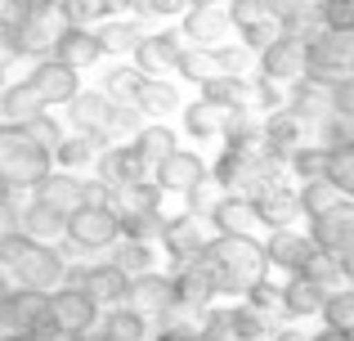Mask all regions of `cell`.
Returning a JSON list of instances; mask_svg holds the SVG:
<instances>
[{"instance_id":"f546056e","label":"cell","mask_w":354,"mask_h":341,"mask_svg":"<svg viewBox=\"0 0 354 341\" xmlns=\"http://www.w3.org/2000/svg\"><path fill=\"white\" fill-rule=\"evenodd\" d=\"M99 149H104L99 135L72 131V135H63V140H59V149L50 153V162L59 171H90V167H95V158H99Z\"/></svg>"},{"instance_id":"7bdbcfd3","label":"cell","mask_w":354,"mask_h":341,"mask_svg":"<svg viewBox=\"0 0 354 341\" xmlns=\"http://www.w3.org/2000/svg\"><path fill=\"white\" fill-rule=\"evenodd\" d=\"M139 81H144V72H139L135 63H117V68L104 77V86H99V90L108 95V104H135Z\"/></svg>"},{"instance_id":"e7e4bbea","label":"cell","mask_w":354,"mask_h":341,"mask_svg":"<svg viewBox=\"0 0 354 341\" xmlns=\"http://www.w3.org/2000/svg\"><path fill=\"white\" fill-rule=\"evenodd\" d=\"M350 140H354V122H350Z\"/></svg>"},{"instance_id":"6f0895ef","label":"cell","mask_w":354,"mask_h":341,"mask_svg":"<svg viewBox=\"0 0 354 341\" xmlns=\"http://www.w3.org/2000/svg\"><path fill=\"white\" fill-rule=\"evenodd\" d=\"M135 18H180L189 9V0H130Z\"/></svg>"},{"instance_id":"5bb4252c","label":"cell","mask_w":354,"mask_h":341,"mask_svg":"<svg viewBox=\"0 0 354 341\" xmlns=\"http://www.w3.org/2000/svg\"><path fill=\"white\" fill-rule=\"evenodd\" d=\"M207 238H211L207 216L180 211V216H171L166 229H162V252H166V261H175V265L180 261H198L202 247H207Z\"/></svg>"},{"instance_id":"8992f818","label":"cell","mask_w":354,"mask_h":341,"mask_svg":"<svg viewBox=\"0 0 354 341\" xmlns=\"http://www.w3.org/2000/svg\"><path fill=\"white\" fill-rule=\"evenodd\" d=\"M36 202H45V207H54L59 216H72L77 207H86V202H104V184L99 180H81V171H59L50 167L41 175V180L32 184Z\"/></svg>"},{"instance_id":"ab89813d","label":"cell","mask_w":354,"mask_h":341,"mask_svg":"<svg viewBox=\"0 0 354 341\" xmlns=\"http://www.w3.org/2000/svg\"><path fill=\"white\" fill-rule=\"evenodd\" d=\"M104 337H117V341H135V337H148V315H139L130 301L121 306H108V315L99 319Z\"/></svg>"},{"instance_id":"44dd1931","label":"cell","mask_w":354,"mask_h":341,"mask_svg":"<svg viewBox=\"0 0 354 341\" xmlns=\"http://www.w3.org/2000/svg\"><path fill=\"white\" fill-rule=\"evenodd\" d=\"M153 175H157V189L180 193L184 198L198 180H207V162H202L193 149H175V153H166V158L153 167Z\"/></svg>"},{"instance_id":"74e56055","label":"cell","mask_w":354,"mask_h":341,"mask_svg":"<svg viewBox=\"0 0 354 341\" xmlns=\"http://www.w3.org/2000/svg\"><path fill=\"white\" fill-rule=\"evenodd\" d=\"M180 77H189L193 86H202V81H211L216 72H225V63H220V50L216 45H184L180 50Z\"/></svg>"},{"instance_id":"7402d4cb","label":"cell","mask_w":354,"mask_h":341,"mask_svg":"<svg viewBox=\"0 0 354 341\" xmlns=\"http://www.w3.org/2000/svg\"><path fill=\"white\" fill-rule=\"evenodd\" d=\"M260 243H265L269 270H287V274H292L296 265L310 256V247H314L310 234H305V229H296V225H274L265 238H260Z\"/></svg>"},{"instance_id":"9c48e42d","label":"cell","mask_w":354,"mask_h":341,"mask_svg":"<svg viewBox=\"0 0 354 341\" xmlns=\"http://www.w3.org/2000/svg\"><path fill=\"white\" fill-rule=\"evenodd\" d=\"M63 238H68L72 247H81V252H104V247H113L121 238V225L104 202H86V207H77L68 216Z\"/></svg>"},{"instance_id":"f5cc1de1","label":"cell","mask_w":354,"mask_h":341,"mask_svg":"<svg viewBox=\"0 0 354 341\" xmlns=\"http://www.w3.org/2000/svg\"><path fill=\"white\" fill-rule=\"evenodd\" d=\"M234 333L238 337H269L274 333V319H265L251 301H238L234 306Z\"/></svg>"},{"instance_id":"52a82bcc","label":"cell","mask_w":354,"mask_h":341,"mask_svg":"<svg viewBox=\"0 0 354 341\" xmlns=\"http://www.w3.org/2000/svg\"><path fill=\"white\" fill-rule=\"evenodd\" d=\"M0 333H23V337H54L45 324V292L36 288H5L0 292Z\"/></svg>"},{"instance_id":"60d3db41","label":"cell","mask_w":354,"mask_h":341,"mask_svg":"<svg viewBox=\"0 0 354 341\" xmlns=\"http://www.w3.org/2000/svg\"><path fill=\"white\" fill-rule=\"evenodd\" d=\"M139 122H144V113H139L135 104H113L104 117V126H99V140L104 144H130V135L139 131Z\"/></svg>"},{"instance_id":"816d5d0a","label":"cell","mask_w":354,"mask_h":341,"mask_svg":"<svg viewBox=\"0 0 354 341\" xmlns=\"http://www.w3.org/2000/svg\"><path fill=\"white\" fill-rule=\"evenodd\" d=\"M198 337H238L234 333V306H202L198 310Z\"/></svg>"},{"instance_id":"d4e9b609","label":"cell","mask_w":354,"mask_h":341,"mask_svg":"<svg viewBox=\"0 0 354 341\" xmlns=\"http://www.w3.org/2000/svg\"><path fill=\"white\" fill-rule=\"evenodd\" d=\"M287 108H292L301 122H314L319 126L323 117H332V81H319V77H296L292 81V95H287Z\"/></svg>"},{"instance_id":"f907efd6","label":"cell","mask_w":354,"mask_h":341,"mask_svg":"<svg viewBox=\"0 0 354 341\" xmlns=\"http://www.w3.org/2000/svg\"><path fill=\"white\" fill-rule=\"evenodd\" d=\"M314 14L328 32H354V0H314Z\"/></svg>"},{"instance_id":"c3c4849f","label":"cell","mask_w":354,"mask_h":341,"mask_svg":"<svg viewBox=\"0 0 354 341\" xmlns=\"http://www.w3.org/2000/svg\"><path fill=\"white\" fill-rule=\"evenodd\" d=\"M296 270L310 274V279L323 283V288H337V283H346V279H341V261H337V256H328V252H319V247H310V256H305Z\"/></svg>"},{"instance_id":"f35d334b","label":"cell","mask_w":354,"mask_h":341,"mask_svg":"<svg viewBox=\"0 0 354 341\" xmlns=\"http://www.w3.org/2000/svg\"><path fill=\"white\" fill-rule=\"evenodd\" d=\"M346 198V193L337 189V184L328 180V175H314V180H301V189H296V202H301V216H323V211H332L337 202Z\"/></svg>"},{"instance_id":"4fadbf2b","label":"cell","mask_w":354,"mask_h":341,"mask_svg":"<svg viewBox=\"0 0 354 341\" xmlns=\"http://www.w3.org/2000/svg\"><path fill=\"white\" fill-rule=\"evenodd\" d=\"M207 225L216 229V234H251V238H265L269 234L265 216L256 211V202H251L247 193H220V202L211 207Z\"/></svg>"},{"instance_id":"f6af8a7d","label":"cell","mask_w":354,"mask_h":341,"mask_svg":"<svg viewBox=\"0 0 354 341\" xmlns=\"http://www.w3.org/2000/svg\"><path fill=\"white\" fill-rule=\"evenodd\" d=\"M323 175H328L346 198H354V140L332 144V149H328V171H323Z\"/></svg>"},{"instance_id":"6da1fadb","label":"cell","mask_w":354,"mask_h":341,"mask_svg":"<svg viewBox=\"0 0 354 341\" xmlns=\"http://www.w3.org/2000/svg\"><path fill=\"white\" fill-rule=\"evenodd\" d=\"M198 261L207 265L216 292H229V297H242L251 283L269 279L265 243H260V238H251V234H211Z\"/></svg>"},{"instance_id":"ffe728a7","label":"cell","mask_w":354,"mask_h":341,"mask_svg":"<svg viewBox=\"0 0 354 341\" xmlns=\"http://www.w3.org/2000/svg\"><path fill=\"white\" fill-rule=\"evenodd\" d=\"M157 198H162V189H157V180H130V184H113V189H104V207L117 216V225H126L130 216H144V211H157Z\"/></svg>"},{"instance_id":"cb8c5ba5","label":"cell","mask_w":354,"mask_h":341,"mask_svg":"<svg viewBox=\"0 0 354 341\" xmlns=\"http://www.w3.org/2000/svg\"><path fill=\"white\" fill-rule=\"evenodd\" d=\"M95 180L104 184V189H113V184H130V180H144L148 167L139 162V153L130 149V144H104L95 158Z\"/></svg>"},{"instance_id":"30bf717a","label":"cell","mask_w":354,"mask_h":341,"mask_svg":"<svg viewBox=\"0 0 354 341\" xmlns=\"http://www.w3.org/2000/svg\"><path fill=\"white\" fill-rule=\"evenodd\" d=\"M310 243L319 247V252L337 256V261H346L354 256V198H341L332 211H323V216H310Z\"/></svg>"},{"instance_id":"7a4b0ae2","label":"cell","mask_w":354,"mask_h":341,"mask_svg":"<svg viewBox=\"0 0 354 341\" xmlns=\"http://www.w3.org/2000/svg\"><path fill=\"white\" fill-rule=\"evenodd\" d=\"M283 171V162L265 149V140H225V153L216 158V167L207 175L225 193H260L274 175Z\"/></svg>"},{"instance_id":"bcb514c9","label":"cell","mask_w":354,"mask_h":341,"mask_svg":"<svg viewBox=\"0 0 354 341\" xmlns=\"http://www.w3.org/2000/svg\"><path fill=\"white\" fill-rule=\"evenodd\" d=\"M283 167L292 171L296 180H314V175L328 171V149H323V144H296V149L287 153Z\"/></svg>"},{"instance_id":"277c9868","label":"cell","mask_w":354,"mask_h":341,"mask_svg":"<svg viewBox=\"0 0 354 341\" xmlns=\"http://www.w3.org/2000/svg\"><path fill=\"white\" fill-rule=\"evenodd\" d=\"M50 153L14 122H0V180L14 189H32L45 171H50Z\"/></svg>"},{"instance_id":"681fc988","label":"cell","mask_w":354,"mask_h":341,"mask_svg":"<svg viewBox=\"0 0 354 341\" xmlns=\"http://www.w3.org/2000/svg\"><path fill=\"white\" fill-rule=\"evenodd\" d=\"M242 301H251V306H256L265 319H274V324H278V319H287V310H283V288H274L269 279L251 283V288L242 292Z\"/></svg>"},{"instance_id":"91938a15","label":"cell","mask_w":354,"mask_h":341,"mask_svg":"<svg viewBox=\"0 0 354 341\" xmlns=\"http://www.w3.org/2000/svg\"><path fill=\"white\" fill-rule=\"evenodd\" d=\"M18 220V202H14V184L0 180V229H9Z\"/></svg>"},{"instance_id":"ac0fdd59","label":"cell","mask_w":354,"mask_h":341,"mask_svg":"<svg viewBox=\"0 0 354 341\" xmlns=\"http://www.w3.org/2000/svg\"><path fill=\"white\" fill-rule=\"evenodd\" d=\"M171 292H175V306L189 310V315H198L202 306H211V301L220 297L202 261H180V270L171 274Z\"/></svg>"},{"instance_id":"b9f144b4","label":"cell","mask_w":354,"mask_h":341,"mask_svg":"<svg viewBox=\"0 0 354 341\" xmlns=\"http://www.w3.org/2000/svg\"><path fill=\"white\" fill-rule=\"evenodd\" d=\"M242 90H247V77H242V72H216L211 81H202V99L229 108V113L242 108Z\"/></svg>"},{"instance_id":"484cf974","label":"cell","mask_w":354,"mask_h":341,"mask_svg":"<svg viewBox=\"0 0 354 341\" xmlns=\"http://www.w3.org/2000/svg\"><path fill=\"white\" fill-rule=\"evenodd\" d=\"M251 202H256V211L265 216V225H296L301 220V202H296V189H287L283 175H274V180L265 184L260 193H251Z\"/></svg>"},{"instance_id":"1f68e13d","label":"cell","mask_w":354,"mask_h":341,"mask_svg":"<svg viewBox=\"0 0 354 341\" xmlns=\"http://www.w3.org/2000/svg\"><path fill=\"white\" fill-rule=\"evenodd\" d=\"M319 319L328 324V333L354 337V288H350V283L328 288V297H323V306H319Z\"/></svg>"},{"instance_id":"d6a6232c","label":"cell","mask_w":354,"mask_h":341,"mask_svg":"<svg viewBox=\"0 0 354 341\" xmlns=\"http://www.w3.org/2000/svg\"><path fill=\"white\" fill-rule=\"evenodd\" d=\"M63 108H68L72 131H90V135H95L99 126H104V117H108V108H113V104H108L104 90H77Z\"/></svg>"},{"instance_id":"7c38bea8","label":"cell","mask_w":354,"mask_h":341,"mask_svg":"<svg viewBox=\"0 0 354 341\" xmlns=\"http://www.w3.org/2000/svg\"><path fill=\"white\" fill-rule=\"evenodd\" d=\"M180 50H184L180 32H144L139 45L130 50V63H135L144 77H175V68H180Z\"/></svg>"},{"instance_id":"836d02e7","label":"cell","mask_w":354,"mask_h":341,"mask_svg":"<svg viewBox=\"0 0 354 341\" xmlns=\"http://www.w3.org/2000/svg\"><path fill=\"white\" fill-rule=\"evenodd\" d=\"M135 108L144 117H171L180 108V90L171 86V77H144L139 95H135Z\"/></svg>"},{"instance_id":"8fae6325","label":"cell","mask_w":354,"mask_h":341,"mask_svg":"<svg viewBox=\"0 0 354 341\" xmlns=\"http://www.w3.org/2000/svg\"><path fill=\"white\" fill-rule=\"evenodd\" d=\"M256 54H260V77L278 81V86H292L296 77H305V63H310L305 36H296V32H278L274 41Z\"/></svg>"},{"instance_id":"9f6ffc18","label":"cell","mask_w":354,"mask_h":341,"mask_svg":"<svg viewBox=\"0 0 354 341\" xmlns=\"http://www.w3.org/2000/svg\"><path fill=\"white\" fill-rule=\"evenodd\" d=\"M278 32H283V23H278V18L274 14H269V18H260V23H251V27H242V45H247V50H265V45L269 41H274V36Z\"/></svg>"},{"instance_id":"ee69618b","label":"cell","mask_w":354,"mask_h":341,"mask_svg":"<svg viewBox=\"0 0 354 341\" xmlns=\"http://www.w3.org/2000/svg\"><path fill=\"white\" fill-rule=\"evenodd\" d=\"M32 247H36V238H27L18 225H9V229H0V270L14 279L18 270H23V261L32 256Z\"/></svg>"},{"instance_id":"603a6c76","label":"cell","mask_w":354,"mask_h":341,"mask_svg":"<svg viewBox=\"0 0 354 341\" xmlns=\"http://www.w3.org/2000/svg\"><path fill=\"white\" fill-rule=\"evenodd\" d=\"M54 59H63V63H72L77 72H86V68H95L99 59H104V45H99V36H95V27H77V23H63V32L54 36Z\"/></svg>"},{"instance_id":"d590c367","label":"cell","mask_w":354,"mask_h":341,"mask_svg":"<svg viewBox=\"0 0 354 341\" xmlns=\"http://www.w3.org/2000/svg\"><path fill=\"white\" fill-rule=\"evenodd\" d=\"M162 256L166 252H162V243H157V238H126V234H121L113 261L126 274H139V270H162Z\"/></svg>"},{"instance_id":"03108f58","label":"cell","mask_w":354,"mask_h":341,"mask_svg":"<svg viewBox=\"0 0 354 341\" xmlns=\"http://www.w3.org/2000/svg\"><path fill=\"white\" fill-rule=\"evenodd\" d=\"M350 77H354V59H350Z\"/></svg>"},{"instance_id":"5b68a950","label":"cell","mask_w":354,"mask_h":341,"mask_svg":"<svg viewBox=\"0 0 354 341\" xmlns=\"http://www.w3.org/2000/svg\"><path fill=\"white\" fill-rule=\"evenodd\" d=\"M45 324L54 337H86L90 328H99V306L81 288L59 283L54 292H45Z\"/></svg>"},{"instance_id":"94428289","label":"cell","mask_w":354,"mask_h":341,"mask_svg":"<svg viewBox=\"0 0 354 341\" xmlns=\"http://www.w3.org/2000/svg\"><path fill=\"white\" fill-rule=\"evenodd\" d=\"M14 5H18V0H0V23H5V18L14 14Z\"/></svg>"},{"instance_id":"4dcf8cb0","label":"cell","mask_w":354,"mask_h":341,"mask_svg":"<svg viewBox=\"0 0 354 341\" xmlns=\"http://www.w3.org/2000/svg\"><path fill=\"white\" fill-rule=\"evenodd\" d=\"M14 225L23 229L27 238H36V243H59V238H63V225H68V216H59L54 207H45V202L32 198L23 211H18Z\"/></svg>"},{"instance_id":"be15d7a7","label":"cell","mask_w":354,"mask_h":341,"mask_svg":"<svg viewBox=\"0 0 354 341\" xmlns=\"http://www.w3.org/2000/svg\"><path fill=\"white\" fill-rule=\"evenodd\" d=\"M0 86H5V68H0Z\"/></svg>"},{"instance_id":"ba28073f","label":"cell","mask_w":354,"mask_h":341,"mask_svg":"<svg viewBox=\"0 0 354 341\" xmlns=\"http://www.w3.org/2000/svg\"><path fill=\"white\" fill-rule=\"evenodd\" d=\"M63 283H68V288H81L99 310H108V306H121V301H126L130 274L121 270L117 261H104V265H68Z\"/></svg>"},{"instance_id":"83f0119b","label":"cell","mask_w":354,"mask_h":341,"mask_svg":"<svg viewBox=\"0 0 354 341\" xmlns=\"http://www.w3.org/2000/svg\"><path fill=\"white\" fill-rule=\"evenodd\" d=\"M130 149H135V153H139V162L153 171L157 162L166 158V153L180 149V140H175V131L162 122V117H148V122H139V131L130 135Z\"/></svg>"},{"instance_id":"2e32d148","label":"cell","mask_w":354,"mask_h":341,"mask_svg":"<svg viewBox=\"0 0 354 341\" xmlns=\"http://www.w3.org/2000/svg\"><path fill=\"white\" fill-rule=\"evenodd\" d=\"M180 27H184V41L189 45H225L234 23H229V9L225 5H189L180 14Z\"/></svg>"},{"instance_id":"db71d44e","label":"cell","mask_w":354,"mask_h":341,"mask_svg":"<svg viewBox=\"0 0 354 341\" xmlns=\"http://www.w3.org/2000/svg\"><path fill=\"white\" fill-rule=\"evenodd\" d=\"M23 131L32 135V140L41 144L45 153H54V149H59V140H63V135H68V131H63V122H54V117H50V108H45V113H36L32 122L23 126Z\"/></svg>"},{"instance_id":"9a60e30c","label":"cell","mask_w":354,"mask_h":341,"mask_svg":"<svg viewBox=\"0 0 354 341\" xmlns=\"http://www.w3.org/2000/svg\"><path fill=\"white\" fill-rule=\"evenodd\" d=\"M32 86L41 90L45 108H63V104H68V99L81 90V72L72 68V63L45 54V59H36V68H32Z\"/></svg>"},{"instance_id":"3957f363","label":"cell","mask_w":354,"mask_h":341,"mask_svg":"<svg viewBox=\"0 0 354 341\" xmlns=\"http://www.w3.org/2000/svg\"><path fill=\"white\" fill-rule=\"evenodd\" d=\"M14 59H45L54 50V36L63 32V14L54 0H18L14 14L0 23Z\"/></svg>"},{"instance_id":"7dc6e473","label":"cell","mask_w":354,"mask_h":341,"mask_svg":"<svg viewBox=\"0 0 354 341\" xmlns=\"http://www.w3.org/2000/svg\"><path fill=\"white\" fill-rule=\"evenodd\" d=\"M63 14V23H77V27H90V23H104L113 18V5L108 0H54Z\"/></svg>"},{"instance_id":"680465c9","label":"cell","mask_w":354,"mask_h":341,"mask_svg":"<svg viewBox=\"0 0 354 341\" xmlns=\"http://www.w3.org/2000/svg\"><path fill=\"white\" fill-rule=\"evenodd\" d=\"M332 113L346 117V122H354V77H350V72L332 81Z\"/></svg>"},{"instance_id":"f1b7e54d","label":"cell","mask_w":354,"mask_h":341,"mask_svg":"<svg viewBox=\"0 0 354 341\" xmlns=\"http://www.w3.org/2000/svg\"><path fill=\"white\" fill-rule=\"evenodd\" d=\"M36 113H45V99H41V90L32 86V77L14 81V86H0V122L27 126Z\"/></svg>"},{"instance_id":"4316f807","label":"cell","mask_w":354,"mask_h":341,"mask_svg":"<svg viewBox=\"0 0 354 341\" xmlns=\"http://www.w3.org/2000/svg\"><path fill=\"white\" fill-rule=\"evenodd\" d=\"M323 297H328V288L314 283L310 274H301V270L287 274V283H283V310H287V319H319Z\"/></svg>"},{"instance_id":"e575fe53","label":"cell","mask_w":354,"mask_h":341,"mask_svg":"<svg viewBox=\"0 0 354 341\" xmlns=\"http://www.w3.org/2000/svg\"><path fill=\"white\" fill-rule=\"evenodd\" d=\"M229 126V108L211 104V99H198V104L184 108V131L193 135V140H220Z\"/></svg>"},{"instance_id":"8d00e7d4","label":"cell","mask_w":354,"mask_h":341,"mask_svg":"<svg viewBox=\"0 0 354 341\" xmlns=\"http://www.w3.org/2000/svg\"><path fill=\"white\" fill-rule=\"evenodd\" d=\"M95 36H99V45H104V54H130L139 45V36H144V27H139V18L135 14H126V18H104V23L95 27Z\"/></svg>"},{"instance_id":"d6986e66","label":"cell","mask_w":354,"mask_h":341,"mask_svg":"<svg viewBox=\"0 0 354 341\" xmlns=\"http://www.w3.org/2000/svg\"><path fill=\"white\" fill-rule=\"evenodd\" d=\"M126 301H130V306L139 310V315L157 319V315H162V310H171V306H175V292H171V274H162V270H139V274H130Z\"/></svg>"},{"instance_id":"6125c7cd","label":"cell","mask_w":354,"mask_h":341,"mask_svg":"<svg viewBox=\"0 0 354 341\" xmlns=\"http://www.w3.org/2000/svg\"><path fill=\"white\" fill-rule=\"evenodd\" d=\"M189 5H225V0H189Z\"/></svg>"},{"instance_id":"e0dca14e","label":"cell","mask_w":354,"mask_h":341,"mask_svg":"<svg viewBox=\"0 0 354 341\" xmlns=\"http://www.w3.org/2000/svg\"><path fill=\"white\" fill-rule=\"evenodd\" d=\"M63 274H68V256H63L54 243H36L32 256L23 261V270L14 274V283L36 288V292H54V288L63 283Z\"/></svg>"},{"instance_id":"11a10c76","label":"cell","mask_w":354,"mask_h":341,"mask_svg":"<svg viewBox=\"0 0 354 341\" xmlns=\"http://www.w3.org/2000/svg\"><path fill=\"white\" fill-rule=\"evenodd\" d=\"M229 9V23H234V32H242V27L260 23V18H269V5L265 0H225Z\"/></svg>"}]
</instances>
